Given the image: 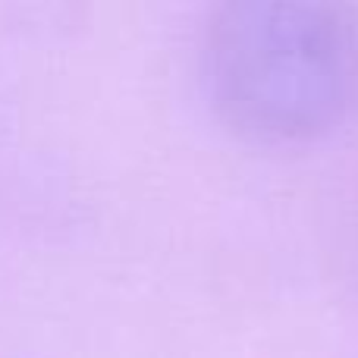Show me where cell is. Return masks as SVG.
<instances>
[{"instance_id":"1","label":"cell","mask_w":358,"mask_h":358,"mask_svg":"<svg viewBox=\"0 0 358 358\" xmlns=\"http://www.w3.org/2000/svg\"><path fill=\"white\" fill-rule=\"evenodd\" d=\"M204 82L233 129L308 142L358 113V10L324 0H236L204 31Z\"/></svg>"}]
</instances>
